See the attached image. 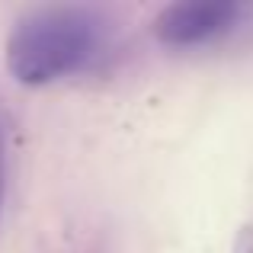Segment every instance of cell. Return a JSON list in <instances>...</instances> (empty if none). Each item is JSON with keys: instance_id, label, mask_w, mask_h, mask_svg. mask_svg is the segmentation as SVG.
Here are the masks:
<instances>
[{"instance_id": "3", "label": "cell", "mask_w": 253, "mask_h": 253, "mask_svg": "<svg viewBox=\"0 0 253 253\" xmlns=\"http://www.w3.org/2000/svg\"><path fill=\"white\" fill-rule=\"evenodd\" d=\"M3 173H6V135H3V119H0V199H3Z\"/></svg>"}, {"instance_id": "1", "label": "cell", "mask_w": 253, "mask_h": 253, "mask_svg": "<svg viewBox=\"0 0 253 253\" xmlns=\"http://www.w3.org/2000/svg\"><path fill=\"white\" fill-rule=\"evenodd\" d=\"M109 42L112 23L96 6H39L13 26L6 39V71L26 86H45L93 68Z\"/></svg>"}, {"instance_id": "2", "label": "cell", "mask_w": 253, "mask_h": 253, "mask_svg": "<svg viewBox=\"0 0 253 253\" xmlns=\"http://www.w3.org/2000/svg\"><path fill=\"white\" fill-rule=\"evenodd\" d=\"M250 6L231 3V0H199V3H170L154 16V39L170 48H192V45L211 42V39L231 32Z\"/></svg>"}]
</instances>
